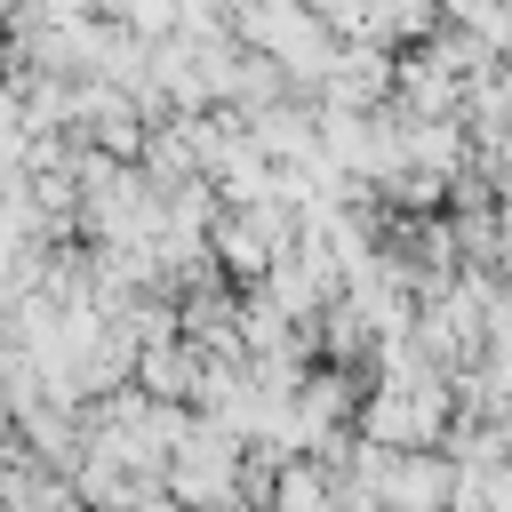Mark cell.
<instances>
[{
	"mask_svg": "<svg viewBox=\"0 0 512 512\" xmlns=\"http://www.w3.org/2000/svg\"><path fill=\"white\" fill-rule=\"evenodd\" d=\"M248 440L232 432V424H192L184 432V448L168 456V472H160V488L176 496V504H192V512H232L240 504V472H248V456H240Z\"/></svg>",
	"mask_w": 512,
	"mask_h": 512,
	"instance_id": "obj_1",
	"label": "cell"
},
{
	"mask_svg": "<svg viewBox=\"0 0 512 512\" xmlns=\"http://www.w3.org/2000/svg\"><path fill=\"white\" fill-rule=\"evenodd\" d=\"M392 96L408 104V120H432V112H456L464 104V64L432 40L424 56H408L400 72H392Z\"/></svg>",
	"mask_w": 512,
	"mask_h": 512,
	"instance_id": "obj_2",
	"label": "cell"
},
{
	"mask_svg": "<svg viewBox=\"0 0 512 512\" xmlns=\"http://www.w3.org/2000/svg\"><path fill=\"white\" fill-rule=\"evenodd\" d=\"M440 24V0H368V40H424Z\"/></svg>",
	"mask_w": 512,
	"mask_h": 512,
	"instance_id": "obj_3",
	"label": "cell"
},
{
	"mask_svg": "<svg viewBox=\"0 0 512 512\" xmlns=\"http://www.w3.org/2000/svg\"><path fill=\"white\" fill-rule=\"evenodd\" d=\"M104 16H120L128 32H144V40H168V32H184V0H96Z\"/></svg>",
	"mask_w": 512,
	"mask_h": 512,
	"instance_id": "obj_4",
	"label": "cell"
}]
</instances>
